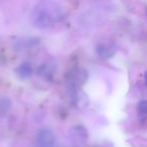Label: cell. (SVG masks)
Masks as SVG:
<instances>
[{"label":"cell","mask_w":147,"mask_h":147,"mask_svg":"<svg viewBox=\"0 0 147 147\" xmlns=\"http://www.w3.org/2000/svg\"><path fill=\"white\" fill-rule=\"evenodd\" d=\"M67 15V8L55 0H43L33 8L30 14L32 24L39 28H47L61 22Z\"/></svg>","instance_id":"6da1fadb"},{"label":"cell","mask_w":147,"mask_h":147,"mask_svg":"<svg viewBox=\"0 0 147 147\" xmlns=\"http://www.w3.org/2000/svg\"><path fill=\"white\" fill-rule=\"evenodd\" d=\"M69 138L75 147H85L89 140L88 131L82 125H76L69 130Z\"/></svg>","instance_id":"7a4b0ae2"},{"label":"cell","mask_w":147,"mask_h":147,"mask_svg":"<svg viewBox=\"0 0 147 147\" xmlns=\"http://www.w3.org/2000/svg\"><path fill=\"white\" fill-rule=\"evenodd\" d=\"M55 136L49 129H41L35 138V147H55Z\"/></svg>","instance_id":"3957f363"},{"label":"cell","mask_w":147,"mask_h":147,"mask_svg":"<svg viewBox=\"0 0 147 147\" xmlns=\"http://www.w3.org/2000/svg\"><path fill=\"white\" fill-rule=\"evenodd\" d=\"M88 80V73L82 67H77L69 74V84L74 90H78Z\"/></svg>","instance_id":"277c9868"},{"label":"cell","mask_w":147,"mask_h":147,"mask_svg":"<svg viewBox=\"0 0 147 147\" xmlns=\"http://www.w3.org/2000/svg\"><path fill=\"white\" fill-rule=\"evenodd\" d=\"M55 71H57V65L53 61H45L37 69V75L41 77L43 80L51 82L53 80Z\"/></svg>","instance_id":"5b68a950"},{"label":"cell","mask_w":147,"mask_h":147,"mask_svg":"<svg viewBox=\"0 0 147 147\" xmlns=\"http://www.w3.org/2000/svg\"><path fill=\"white\" fill-rule=\"evenodd\" d=\"M96 51L101 59H110L111 57L114 55L116 49H115L114 45L111 43L102 42L99 43L96 47Z\"/></svg>","instance_id":"8992f818"},{"label":"cell","mask_w":147,"mask_h":147,"mask_svg":"<svg viewBox=\"0 0 147 147\" xmlns=\"http://www.w3.org/2000/svg\"><path fill=\"white\" fill-rule=\"evenodd\" d=\"M15 74L19 79L25 80L32 75V67L29 63H21L15 69Z\"/></svg>","instance_id":"52a82bcc"},{"label":"cell","mask_w":147,"mask_h":147,"mask_svg":"<svg viewBox=\"0 0 147 147\" xmlns=\"http://www.w3.org/2000/svg\"><path fill=\"white\" fill-rule=\"evenodd\" d=\"M74 100H75V104L78 108H85L88 105V97L81 89L75 90Z\"/></svg>","instance_id":"ba28073f"},{"label":"cell","mask_w":147,"mask_h":147,"mask_svg":"<svg viewBox=\"0 0 147 147\" xmlns=\"http://www.w3.org/2000/svg\"><path fill=\"white\" fill-rule=\"evenodd\" d=\"M11 106H12V103L9 98L7 97L0 98V118H4L8 115Z\"/></svg>","instance_id":"9c48e42d"},{"label":"cell","mask_w":147,"mask_h":147,"mask_svg":"<svg viewBox=\"0 0 147 147\" xmlns=\"http://www.w3.org/2000/svg\"><path fill=\"white\" fill-rule=\"evenodd\" d=\"M137 112L140 116H146L147 115V101L143 100L138 103L137 106Z\"/></svg>","instance_id":"30bf717a"},{"label":"cell","mask_w":147,"mask_h":147,"mask_svg":"<svg viewBox=\"0 0 147 147\" xmlns=\"http://www.w3.org/2000/svg\"><path fill=\"white\" fill-rule=\"evenodd\" d=\"M144 79H145V82H146V84H147V71H145V75H144Z\"/></svg>","instance_id":"8fae6325"}]
</instances>
